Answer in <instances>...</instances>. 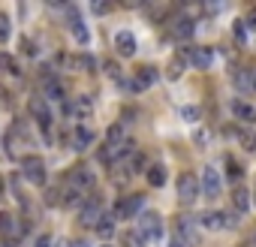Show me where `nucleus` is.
<instances>
[{
  "instance_id": "nucleus-1",
  "label": "nucleus",
  "mask_w": 256,
  "mask_h": 247,
  "mask_svg": "<svg viewBox=\"0 0 256 247\" xmlns=\"http://www.w3.org/2000/svg\"><path fill=\"white\" fill-rule=\"evenodd\" d=\"M139 238L145 244H157L163 238V220H160V214H154V211L139 214Z\"/></svg>"
},
{
  "instance_id": "nucleus-2",
  "label": "nucleus",
  "mask_w": 256,
  "mask_h": 247,
  "mask_svg": "<svg viewBox=\"0 0 256 247\" xmlns=\"http://www.w3.org/2000/svg\"><path fill=\"white\" fill-rule=\"evenodd\" d=\"M21 175H24V181L33 184V187H43L46 184V163L40 157H21Z\"/></svg>"
},
{
  "instance_id": "nucleus-3",
  "label": "nucleus",
  "mask_w": 256,
  "mask_h": 247,
  "mask_svg": "<svg viewBox=\"0 0 256 247\" xmlns=\"http://www.w3.org/2000/svg\"><path fill=\"white\" fill-rule=\"evenodd\" d=\"M199 193H202V187H199V178L193 172H184L178 178V199L184 202V205H193L196 199H199Z\"/></svg>"
},
{
  "instance_id": "nucleus-4",
  "label": "nucleus",
  "mask_w": 256,
  "mask_h": 247,
  "mask_svg": "<svg viewBox=\"0 0 256 247\" xmlns=\"http://www.w3.org/2000/svg\"><path fill=\"white\" fill-rule=\"evenodd\" d=\"M199 187H202V193L208 196V199H217L223 193V178H220V172H217L214 166H208L205 172H202V178H199Z\"/></svg>"
},
{
  "instance_id": "nucleus-5",
  "label": "nucleus",
  "mask_w": 256,
  "mask_h": 247,
  "mask_svg": "<svg viewBox=\"0 0 256 247\" xmlns=\"http://www.w3.org/2000/svg\"><path fill=\"white\" fill-rule=\"evenodd\" d=\"M178 54L184 57L187 63H193L196 69H208V66H211V60H214L211 49H202V46H190V49H181Z\"/></svg>"
},
{
  "instance_id": "nucleus-6",
  "label": "nucleus",
  "mask_w": 256,
  "mask_h": 247,
  "mask_svg": "<svg viewBox=\"0 0 256 247\" xmlns=\"http://www.w3.org/2000/svg\"><path fill=\"white\" fill-rule=\"evenodd\" d=\"M142 196H124V199H118L115 202V208H112V217L115 220H130V217H136V211L142 208Z\"/></svg>"
},
{
  "instance_id": "nucleus-7",
  "label": "nucleus",
  "mask_w": 256,
  "mask_h": 247,
  "mask_svg": "<svg viewBox=\"0 0 256 247\" xmlns=\"http://www.w3.org/2000/svg\"><path fill=\"white\" fill-rule=\"evenodd\" d=\"M66 15H69V33H72V40H76L79 46H88V43H91V33H88V27H85L79 9H76V6H66Z\"/></svg>"
},
{
  "instance_id": "nucleus-8",
  "label": "nucleus",
  "mask_w": 256,
  "mask_h": 247,
  "mask_svg": "<svg viewBox=\"0 0 256 247\" xmlns=\"http://www.w3.org/2000/svg\"><path fill=\"white\" fill-rule=\"evenodd\" d=\"M175 232H178V241L181 244H199V226H196V220L193 217H178V223H175Z\"/></svg>"
},
{
  "instance_id": "nucleus-9",
  "label": "nucleus",
  "mask_w": 256,
  "mask_h": 247,
  "mask_svg": "<svg viewBox=\"0 0 256 247\" xmlns=\"http://www.w3.org/2000/svg\"><path fill=\"white\" fill-rule=\"evenodd\" d=\"M27 109H30L33 121L40 124V130H43V133H49V127H51V115H49V105H46V99H40V97H33V99L27 102Z\"/></svg>"
},
{
  "instance_id": "nucleus-10",
  "label": "nucleus",
  "mask_w": 256,
  "mask_h": 247,
  "mask_svg": "<svg viewBox=\"0 0 256 247\" xmlns=\"http://www.w3.org/2000/svg\"><path fill=\"white\" fill-rule=\"evenodd\" d=\"M100 220H102V202H100V199L94 196L91 202H85V205H82L79 223H82V226H97Z\"/></svg>"
},
{
  "instance_id": "nucleus-11",
  "label": "nucleus",
  "mask_w": 256,
  "mask_h": 247,
  "mask_svg": "<svg viewBox=\"0 0 256 247\" xmlns=\"http://www.w3.org/2000/svg\"><path fill=\"white\" fill-rule=\"evenodd\" d=\"M94 172L88 169V166H72V172H69V187L72 190H88V187H94Z\"/></svg>"
},
{
  "instance_id": "nucleus-12",
  "label": "nucleus",
  "mask_w": 256,
  "mask_h": 247,
  "mask_svg": "<svg viewBox=\"0 0 256 247\" xmlns=\"http://www.w3.org/2000/svg\"><path fill=\"white\" fill-rule=\"evenodd\" d=\"M160 79V69H154V66H142V69H136V79H133V91H145V88H151L154 82Z\"/></svg>"
},
{
  "instance_id": "nucleus-13",
  "label": "nucleus",
  "mask_w": 256,
  "mask_h": 247,
  "mask_svg": "<svg viewBox=\"0 0 256 247\" xmlns=\"http://www.w3.org/2000/svg\"><path fill=\"white\" fill-rule=\"evenodd\" d=\"M115 49H118V54H121V57H133V54H136V49H139V43H136V33L121 30L118 37H115Z\"/></svg>"
},
{
  "instance_id": "nucleus-14",
  "label": "nucleus",
  "mask_w": 256,
  "mask_h": 247,
  "mask_svg": "<svg viewBox=\"0 0 256 247\" xmlns=\"http://www.w3.org/2000/svg\"><path fill=\"white\" fill-rule=\"evenodd\" d=\"M199 226L202 229H226V214L223 211H205V214L199 217Z\"/></svg>"
},
{
  "instance_id": "nucleus-15",
  "label": "nucleus",
  "mask_w": 256,
  "mask_h": 247,
  "mask_svg": "<svg viewBox=\"0 0 256 247\" xmlns=\"http://www.w3.org/2000/svg\"><path fill=\"white\" fill-rule=\"evenodd\" d=\"M43 88H46V97L49 99H66V88H63V82L60 79H54V76H46V82H43Z\"/></svg>"
},
{
  "instance_id": "nucleus-16",
  "label": "nucleus",
  "mask_w": 256,
  "mask_h": 247,
  "mask_svg": "<svg viewBox=\"0 0 256 247\" xmlns=\"http://www.w3.org/2000/svg\"><path fill=\"white\" fill-rule=\"evenodd\" d=\"M229 136L238 139L244 151H256V133H253V130H247V127H235V130H229Z\"/></svg>"
},
{
  "instance_id": "nucleus-17",
  "label": "nucleus",
  "mask_w": 256,
  "mask_h": 247,
  "mask_svg": "<svg viewBox=\"0 0 256 247\" xmlns=\"http://www.w3.org/2000/svg\"><path fill=\"white\" fill-rule=\"evenodd\" d=\"M232 205H235V214H247L250 211V190L247 187H235L232 190Z\"/></svg>"
},
{
  "instance_id": "nucleus-18",
  "label": "nucleus",
  "mask_w": 256,
  "mask_h": 247,
  "mask_svg": "<svg viewBox=\"0 0 256 247\" xmlns=\"http://www.w3.org/2000/svg\"><path fill=\"white\" fill-rule=\"evenodd\" d=\"M145 175H148V184L151 187H163L166 184V166H160V163L148 166V169H145Z\"/></svg>"
},
{
  "instance_id": "nucleus-19",
  "label": "nucleus",
  "mask_w": 256,
  "mask_h": 247,
  "mask_svg": "<svg viewBox=\"0 0 256 247\" xmlns=\"http://www.w3.org/2000/svg\"><path fill=\"white\" fill-rule=\"evenodd\" d=\"M232 115L238 121H256V109L247 105V102H241V99H232Z\"/></svg>"
},
{
  "instance_id": "nucleus-20",
  "label": "nucleus",
  "mask_w": 256,
  "mask_h": 247,
  "mask_svg": "<svg viewBox=\"0 0 256 247\" xmlns=\"http://www.w3.org/2000/svg\"><path fill=\"white\" fill-rule=\"evenodd\" d=\"M193 30H196V24L190 21V18H178L175 24H172V33L178 40H187V37H193Z\"/></svg>"
},
{
  "instance_id": "nucleus-21",
  "label": "nucleus",
  "mask_w": 256,
  "mask_h": 247,
  "mask_svg": "<svg viewBox=\"0 0 256 247\" xmlns=\"http://www.w3.org/2000/svg\"><path fill=\"white\" fill-rule=\"evenodd\" d=\"M94 229H97L100 238H112V235H115V217H112V214H102V220H100Z\"/></svg>"
},
{
  "instance_id": "nucleus-22",
  "label": "nucleus",
  "mask_w": 256,
  "mask_h": 247,
  "mask_svg": "<svg viewBox=\"0 0 256 247\" xmlns=\"http://www.w3.org/2000/svg\"><path fill=\"white\" fill-rule=\"evenodd\" d=\"M0 69H3L6 76H21V69H18V63H15V57L12 54H6V51H0Z\"/></svg>"
},
{
  "instance_id": "nucleus-23",
  "label": "nucleus",
  "mask_w": 256,
  "mask_h": 247,
  "mask_svg": "<svg viewBox=\"0 0 256 247\" xmlns=\"http://www.w3.org/2000/svg\"><path fill=\"white\" fill-rule=\"evenodd\" d=\"M91 142H94V133L85 127H76V151H85Z\"/></svg>"
},
{
  "instance_id": "nucleus-24",
  "label": "nucleus",
  "mask_w": 256,
  "mask_h": 247,
  "mask_svg": "<svg viewBox=\"0 0 256 247\" xmlns=\"http://www.w3.org/2000/svg\"><path fill=\"white\" fill-rule=\"evenodd\" d=\"M184 66H187V60L181 57V54H175V57H172V63L166 66V76H169V79H178L181 73H184Z\"/></svg>"
},
{
  "instance_id": "nucleus-25",
  "label": "nucleus",
  "mask_w": 256,
  "mask_h": 247,
  "mask_svg": "<svg viewBox=\"0 0 256 247\" xmlns=\"http://www.w3.org/2000/svg\"><path fill=\"white\" fill-rule=\"evenodd\" d=\"M12 232H15V217L0 211V235H12Z\"/></svg>"
},
{
  "instance_id": "nucleus-26",
  "label": "nucleus",
  "mask_w": 256,
  "mask_h": 247,
  "mask_svg": "<svg viewBox=\"0 0 256 247\" xmlns=\"http://www.w3.org/2000/svg\"><path fill=\"white\" fill-rule=\"evenodd\" d=\"M226 175H229V181H238L241 175H244V169H241V166H238V163L229 157V160H226Z\"/></svg>"
},
{
  "instance_id": "nucleus-27",
  "label": "nucleus",
  "mask_w": 256,
  "mask_h": 247,
  "mask_svg": "<svg viewBox=\"0 0 256 247\" xmlns=\"http://www.w3.org/2000/svg\"><path fill=\"white\" fill-rule=\"evenodd\" d=\"M145 166H148V160H145V154H139V151H136V154L130 157V169H133V172H145Z\"/></svg>"
},
{
  "instance_id": "nucleus-28",
  "label": "nucleus",
  "mask_w": 256,
  "mask_h": 247,
  "mask_svg": "<svg viewBox=\"0 0 256 247\" xmlns=\"http://www.w3.org/2000/svg\"><path fill=\"white\" fill-rule=\"evenodd\" d=\"M91 9H94L97 15H105V12H112V3H108V0H94Z\"/></svg>"
},
{
  "instance_id": "nucleus-29",
  "label": "nucleus",
  "mask_w": 256,
  "mask_h": 247,
  "mask_svg": "<svg viewBox=\"0 0 256 247\" xmlns=\"http://www.w3.org/2000/svg\"><path fill=\"white\" fill-rule=\"evenodd\" d=\"M181 121H199V109L196 105H184L181 109Z\"/></svg>"
},
{
  "instance_id": "nucleus-30",
  "label": "nucleus",
  "mask_w": 256,
  "mask_h": 247,
  "mask_svg": "<svg viewBox=\"0 0 256 247\" xmlns=\"http://www.w3.org/2000/svg\"><path fill=\"white\" fill-rule=\"evenodd\" d=\"M9 40V15L0 12V43H6Z\"/></svg>"
},
{
  "instance_id": "nucleus-31",
  "label": "nucleus",
  "mask_w": 256,
  "mask_h": 247,
  "mask_svg": "<svg viewBox=\"0 0 256 247\" xmlns=\"http://www.w3.org/2000/svg\"><path fill=\"white\" fill-rule=\"evenodd\" d=\"M105 76H108V79H115V82H118V79H121V69H118L115 63H105Z\"/></svg>"
},
{
  "instance_id": "nucleus-32",
  "label": "nucleus",
  "mask_w": 256,
  "mask_h": 247,
  "mask_svg": "<svg viewBox=\"0 0 256 247\" xmlns=\"http://www.w3.org/2000/svg\"><path fill=\"white\" fill-rule=\"evenodd\" d=\"M51 244H54V241H51V235H40L33 247H51Z\"/></svg>"
},
{
  "instance_id": "nucleus-33",
  "label": "nucleus",
  "mask_w": 256,
  "mask_h": 247,
  "mask_svg": "<svg viewBox=\"0 0 256 247\" xmlns=\"http://www.w3.org/2000/svg\"><path fill=\"white\" fill-rule=\"evenodd\" d=\"M51 247H79V244L72 241V238H57V241H54Z\"/></svg>"
},
{
  "instance_id": "nucleus-34",
  "label": "nucleus",
  "mask_w": 256,
  "mask_h": 247,
  "mask_svg": "<svg viewBox=\"0 0 256 247\" xmlns=\"http://www.w3.org/2000/svg\"><path fill=\"white\" fill-rule=\"evenodd\" d=\"M21 51H24V54H36V49H33V43H30V40H24V43H21Z\"/></svg>"
},
{
  "instance_id": "nucleus-35",
  "label": "nucleus",
  "mask_w": 256,
  "mask_h": 247,
  "mask_svg": "<svg viewBox=\"0 0 256 247\" xmlns=\"http://www.w3.org/2000/svg\"><path fill=\"white\" fill-rule=\"evenodd\" d=\"M244 21H235V37H238V43H244V27H241Z\"/></svg>"
},
{
  "instance_id": "nucleus-36",
  "label": "nucleus",
  "mask_w": 256,
  "mask_h": 247,
  "mask_svg": "<svg viewBox=\"0 0 256 247\" xmlns=\"http://www.w3.org/2000/svg\"><path fill=\"white\" fill-rule=\"evenodd\" d=\"M247 21H253L250 27H256V9H250V15H247Z\"/></svg>"
},
{
  "instance_id": "nucleus-37",
  "label": "nucleus",
  "mask_w": 256,
  "mask_h": 247,
  "mask_svg": "<svg viewBox=\"0 0 256 247\" xmlns=\"http://www.w3.org/2000/svg\"><path fill=\"white\" fill-rule=\"evenodd\" d=\"M250 88L256 91V69H253V76H250Z\"/></svg>"
},
{
  "instance_id": "nucleus-38",
  "label": "nucleus",
  "mask_w": 256,
  "mask_h": 247,
  "mask_svg": "<svg viewBox=\"0 0 256 247\" xmlns=\"http://www.w3.org/2000/svg\"><path fill=\"white\" fill-rule=\"evenodd\" d=\"M169 247H184V244H181V241H172V244H169Z\"/></svg>"
},
{
  "instance_id": "nucleus-39",
  "label": "nucleus",
  "mask_w": 256,
  "mask_h": 247,
  "mask_svg": "<svg viewBox=\"0 0 256 247\" xmlns=\"http://www.w3.org/2000/svg\"><path fill=\"white\" fill-rule=\"evenodd\" d=\"M102 247H112V244H102Z\"/></svg>"
},
{
  "instance_id": "nucleus-40",
  "label": "nucleus",
  "mask_w": 256,
  "mask_h": 247,
  "mask_svg": "<svg viewBox=\"0 0 256 247\" xmlns=\"http://www.w3.org/2000/svg\"><path fill=\"white\" fill-rule=\"evenodd\" d=\"M253 241H256V238H253Z\"/></svg>"
}]
</instances>
